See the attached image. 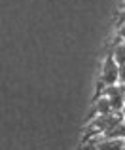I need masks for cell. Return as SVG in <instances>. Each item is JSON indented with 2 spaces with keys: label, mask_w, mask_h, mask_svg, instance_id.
<instances>
[{
  "label": "cell",
  "mask_w": 125,
  "mask_h": 150,
  "mask_svg": "<svg viewBox=\"0 0 125 150\" xmlns=\"http://www.w3.org/2000/svg\"><path fill=\"white\" fill-rule=\"evenodd\" d=\"M118 36L121 38V40L125 42V23H121V25L118 27Z\"/></svg>",
  "instance_id": "8"
},
{
  "label": "cell",
  "mask_w": 125,
  "mask_h": 150,
  "mask_svg": "<svg viewBox=\"0 0 125 150\" xmlns=\"http://www.w3.org/2000/svg\"><path fill=\"white\" fill-rule=\"evenodd\" d=\"M104 139H123L125 141V122H121V124H119L118 127H114L110 133H106Z\"/></svg>",
  "instance_id": "6"
},
{
  "label": "cell",
  "mask_w": 125,
  "mask_h": 150,
  "mask_svg": "<svg viewBox=\"0 0 125 150\" xmlns=\"http://www.w3.org/2000/svg\"><path fill=\"white\" fill-rule=\"evenodd\" d=\"M100 82H104V86H116L119 84V65L112 57L104 59L103 72H100Z\"/></svg>",
  "instance_id": "1"
},
{
  "label": "cell",
  "mask_w": 125,
  "mask_h": 150,
  "mask_svg": "<svg viewBox=\"0 0 125 150\" xmlns=\"http://www.w3.org/2000/svg\"><path fill=\"white\" fill-rule=\"evenodd\" d=\"M119 84L125 88V65L123 67H119Z\"/></svg>",
  "instance_id": "7"
},
{
  "label": "cell",
  "mask_w": 125,
  "mask_h": 150,
  "mask_svg": "<svg viewBox=\"0 0 125 150\" xmlns=\"http://www.w3.org/2000/svg\"><path fill=\"white\" fill-rule=\"evenodd\" d=\"M99 150H125L123 139H104L99 141Z\"/></svg>",
  "instance_id": "3"
},
{
  "label": "cell",
  "mask_w": 125,
  "mask_h": 150,
  "mask_svg": "<svg viewBox=\"0 0 125 150\" xmlns=\"http://www.w3.org/2000/svg\"><path fill=\"white\" fill-rule=\"evenodd\" d=\"M121 114H123V122H125V108H123V112H121Z\"/></svg>",
  "instance_id": "9"
},
{
  "label": "cell",
  "mask_w": 125,
  "mask_h": 150,
  "mask_svg": "<svg viewBox=\"0 0 125 150\" xmlns=\"http://www.w3.org/2000/svg\"><path fill=\"white\" fill-rule=\"evenodd\" d=\"M95 112H97V116H108V114H112V105H110V99L106 95L99 97L95 101Z\"/></svg>",
  "instance_id": "4"
},
{
  "label": "cell",
  "mask_w": 125,
  "mask_h": 150,
  "mask_svg": "<svg viewBox=\"0 0 125 150\" xmlns=\"http://www.w3.org/2000/svg\"><path fill=\"white\" fill-rule=\"evenodd\" d=\"M110 99V105H112V112H123L125 108V91L118 93V95H112L108 97Z\"/></svg>",
  "instance_id": "5"
},
{
  "label": "cell",
  "mask_w": 125,
  "mask_h": 150,
  "mask_svg": "<svg viewBox=\"0 0 125 150\" xmlns=\"http://www.w3.org/2000/svg\"><path fill=\"white\" fill-rule=\"evenodd\" d=\"M110 57L114 59V61L118 63L119 67H123V65H125V42H123L119 36L116 38V44H114V48H112Z\"/></svg>",
  "instance_id": "2"
}]
</instances>
